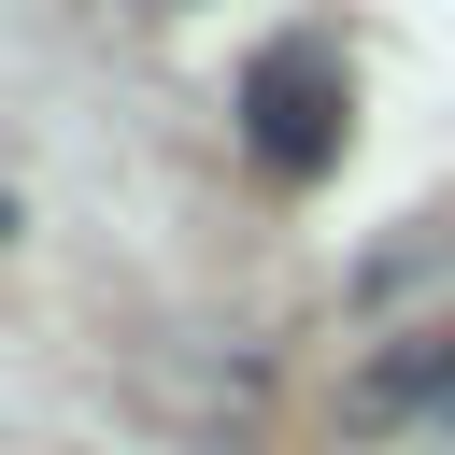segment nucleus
<instances>
[{"label":"nucleus","instance_id":"nucleus-1","mask_svg":"<svg viewBox=\"0 0 455 455\" xmlns=\"http://www.w3.org/2000/svg\"><path fill=\"white\" fill-rule=\"evenodd\" d=\"M341 114H355V85H341V43H313V28L242 71V142H256L284 185H313V171L341 156Z\"/></svg>","mask_w":455,"mask_h":455},{"label":"nucleus","instance_id":"nucleus-2","mask_svg":"<svg viewBox=\"0 0 455 455\" xmlns=\"http://www.w3.org/2000/svg\"><path fill=\"white\" fill-rule=\"evenodd\" d=\"M455 427V341H398V355H370L355 370V427Z\"/></svg>","mask_w":455,"mask_h":455},{"label":"nucleus","instance_id":"nucleus-3","mask_svg":"<svg viewBox=\"0 0 455 455\" xmlns=\"http://www.w3.org/2000/svg\"><path fill=\"white\" fill-rule=\"evenodd\" d=\"M0 228H14V213H0Z\"/></svg>","mask_w":455,"mask_h":455}]
</instances>
